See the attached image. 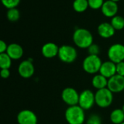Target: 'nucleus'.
Masks as SVG:
<instances>
[{
  "mask_svg": "<svg viewBox=\"0 0 124 124\" xmlns=\"http://www.w3.org/2000/svg\"><path fill=\"white\" fill-rule=\"evenodd\" d=\"M65 118L68 124H84L86 121L85 110L78 105L68 106L65 111Z\"/></svg>",
  "mask_w": 124,
  "mask_h": 124,
  "instance_id": "1",
  "label": "nucleus"
},
{
  "mask_svg": "<svg viewBox=\"0 0 124 124\" xmlns=\"http://www.w3.org/2000/svg\"><path fill=\"white\" fill-rule=\"evenodd\" d=\"M73 40L76 46L81 49H88L93 44V36L86 28H77L73 33Z\"/></svg>",
  "mask_w": 124,
  "mask_h": 124,
  "instance_id": "2",
  "label": "nucleus"
},
{
  "mask_svg": "<svg viewBox=\"0 0 124 124\" xmlns=\"http://www.w3.org/2000/svg\"><path fill=\"white\" fill-rule=\"evenodd\" d=\"M102 62L99 55L89 54L86 56L82 63L83 70L89 74L95 75L100 72Z\"/></svg>",
  "mask_w": 124,
  "mask_h": 124,
  "instance_id": "3",
  "label": "nucleus"
},
{
  "mask_svg": "<svg viewBox=\"0 0 124 124\" xmlns=\"http://www.w3.org/2000/svg\"><path fill=\"white\" fill-rule=\"evenodd\" d=\"M113 102V93L107 87L97 90L95 92V104L100 108L110 107Z\"/></svg>",
  "mask_w": 124,
  "mask_h": 124,
  "instance_id": "4",
  "label": "nucleus"
},
{
  "mask_svg": "<svg viewBox=\"0 0 124 124\" xmlns=\"http://www.w3.org/2000/svg\"><path fill=\"white\" fill-rule=\"evenodd\" d=\"M57 56L62 62L72 63L76 60L78 53L75 47L65 44L60 46Z\"/></svg>",
  "mask_w": 124,
  "mask_h": 124,
  "instance_id": "5",
  "label": "nucleus"
},
{
  "mask_svg": "<svg viewBox=\"0 0 124 124\" xmlns=\"http://www.w3.org/2000/svg\"><path fill=\"white\" fill-rule=\"evenodd\" d=\"M95 105V93L90 89H84L79 94L78 105L84 110L92 109Z\"/></svg>",
  "mask_w": 124,
  "mask_h": 124,
  "instance_id": "6",
  "label": "nucleus"
},
{
  "mask_svg": "<svg viewBox=\"0 0 124 124\" xmlns=\"http://www.w3.org/2000/svg\"><path fill=\"white\" fill-rule=\"evenodd\" d=\"M109 60L117 64L124 61V45L121 44H114L108 50Z\"/></svg>",
  "mask_w": 124,
  "mask_h": 124,
  "instance_id": "7",
  "label": "nucleus"
},
{
  "mask_svg": "<svg viewBox=\"0 0 124 124\" xmlns=\"http://www.w3.org/2000/svg\"><path fill=\"white\" fill-rule=\"evenodd\" d=\"M62 100L68 106H73L78 105L79 94L73 87L65 88L61 93Z\"/></svg>",
  "mask_w": 124,
  "mask_h": 124,
  "instance_id": "8",
  "label": "nucleus"
},
{
  "mask_svg": "<svg viewBox=\"0 0 124 124\" xmlns=\"http://www.w3.org/2000/svg\"><path fill=\"white\" fill-rule=\"evenodd\" d=\"M17 72L23 78H31L35 72V68L33 64L32 59H28L22 61L17 68Z\"/></svg>",
  "mask_w": 124,
  "mask_h": 124,
  "instance_id": "9",
  "label": "nucleus"
},
{
  "mask_svg": "<svg viewBox=\"0 0 124 124\" xmlns=\"http://www.w3.org/2000/svg\"><path fill=\"white\" fill-rule=\"evenodd\" d=\"M17 122L18 124H37L38 118L34 112L25 109L17 113Z\"/></svg>",
  "mask_w": 124,
  "mask_h": 124,
  "instance_id": "10",
  "label": "nucleus"
},
{
  "mask_svg": "<svg viewBox=\"0 0 124 124\" xmlns=\"http://www.w3.org/2000/svg\"><path fill=\"white\" fill-rule=\"evenodd\" d=\"M108 88L113 93H120L124 91V76L116 74L108 78Z\"/></svg>",
  "mask_w": 124,
  "mask_h": 124,
  "instance_id": "11",
  "label": "nucleus"
},
{
  "mask_svg": "<svg viewBox=\"0 0 124 124\" xmlns=\"http://www.w3.org/2000/svg\"><path fill=\"white\" fill-rule=\"evenodd\" d=\"M102 14L108 17H113L116 15L118 11V6L117 2L111 0H107L104 2L101 8Z\"/></svg>",
  "mask_w": 124,
  "mask_h": 124,
  "instance_id": "12",
  "label": "nucleus"
},
{
  "mask_svg": "<svg viewBox=\"0 0 124 124\" xmlns=\"http://www.w3.org/2000/svg\"><path fill=\"white\" fill-rule=\"evenodd\" d=\"M99 73L105 77H106L107 78H110L112 76L117 74L116 64L110 60L105 61L102 62Z\"/></svg>",
  "mask_w": 124,
  "mask_h": 124,
  "instance_id": "13",
  "label": "nucleus"
},
{
  "mask_svg": "<svg viewBox=\"0 0 124 124\" xmlns=\"http://www.w3.org/2000/svg\"><path fill=\"white\" fill-rule=\"evenodd\" d=\"M59 48L60 47L56 44L48 42L43 45L41 48V54L46 58H53L58 55Z\"/></svg>",
  "mask_w": 124,
  "mask_h": 124,
  "instance_id": "14",
  "label": "nucleus"
},
{
  "mask_svg": "<svg viewBox=\"0 0 124 124\" xmlns=\"http://www.w3.org/2000/svg\"><path fill=\"white\" fill-rule=\"evenodd\" d=\"M6 53L11 57L12 60H17L23 57L24 52L23 47L20 44L12 43L8 45Z\"/></svg>",
  "mask_w": 124,
  "mask_h": 124,
  "instance_id": "15",
  "label": "nucleus"
},
{
  "mask_svg": "<svg viewBox=\"0 0 124 124\" xmlns=\"http://www.w3.org/2000/svg\"><path fill=\"white\" fill-rule=\"evenodd\" d=\"M97 32L102 38L109 39L115 34L116 30L113 27L111 23H102L99 25L97 28Z\"/></svg>",
  "mask_w": 124,
  "mask_h": 124,
  "instance_id": "16",
  "label": "nucleus"
},
{
  "mask_svg": "<svg viewBox=\"0 0 124 124\" xmlns=\"http://www.w3.org/2000/svg\"><path fill=\"white\" fill-rule=\"evenodd\" d=\"M108 83V78H107L100 73L95 74L92 79V85L97 90L107 88Z\"/></svg>",
  "mask_w": 124,
  "mask_h": 124,
  "instance_id": "17",
  "label": "nucleus"
},
{
  "mask_svg": "<svg viewBox=\"0 0 124 124\" xmlns=\"http://www.w3.org/2000/svg\"><path fill=\"white\" fill-rule=\"evenodd\" d=\"M110 120L113 124H121L124 122V113L121 108L113 110L110 115Z\"/></svg>",
  "mask_w": 124,
  "mask_h": 124,
  "instance_id": "18",
  "label": "nucleus"
},
{
  "mask_svg": "<svg viewBox=\"0 0 124 124\" xmlns=\"http://www.w3.org/2000/svg\"><path fill=\"white\" fill-rule=\"evenodd\" d=\"M89 7L88 0H74L73 3V9L77 12H84Z\"/></svg>",
  "mask_w": 124,
  "mask_h": 124,
  "instance_id": "19",
  "label": "nucleus"
},
{
  "mask_svg": "<svg viewBox=\"0 0 124 124\" xmlns=\"http://www.w3.org/2000/svg\"><path fill=\"white\" fill-rule=\"evenodd\" d=\"M11 57L5 52L0 54V68L1 69H9L12 65Z\"/></svg>",
  "mask_w": 124,
  "mask_h": 124,
  "instance_id": "20",
  "label": "nucleus"
},
{
  "mask_svg": "<svg viewBox=\"0 0 124 124\" xmlns=\"http://www.w3.org/2000/svg\"><path fill=\"white\" fill-rule=\"evenodd\" d=\"M110 23L116 31H121L124 28V18L122 16H114L113 17H112Z\"/></svg>",
  "mask_w": 124,
  "mask_h": 124,
  "instance_id": "21",
  "label": "nucleus"
},
{
  "mask_svg": "<svg viewBox=\"0 0 124 124\" xmlns=\"http://www.w3.org/2000/svg\"><path fill=\"white\" fill-rule=\"evenodd\" d=\"M20 12L16 7L9 9L7 12V17L11 22H15L18 20L20 18Z\"/></svg>",
  "mask_w": 124,
  "mask_h": 124,
  "instance_id": "22",
  "label": "nucleus"
},
{
  "mask_svg": "<svg viewBox=\"0 0 124 124\" xmlns=\"http://www.w3.org/2000/svg\"><path fill=\"white\" fill-rule=\"evenodd\" d=\"M1 1L2 4L8 9L17 7L20 1V0H1Z\"/></svg>",
  "mask_w": 124,
  "mask_h": 124,
  "instance_id": "23",
  "label": "nucleus"
},
{
  "mask_svg": "<svg viewBox=\"0 0 124 124\" xmlns=\"http://www.w3.org/2000/svg\"><path fill=\"white\" fill-rule=\"evenodd\" d=\"M87 124H102V118L97 114H92L86 121Z\"/></svg>",
  "mask_w": 124,
  "mask_h": 124,
  "instance_id": "24",
  "label": "nucleus"
},
{
  "mask_svg": "<svg viewBox=\"0 0 124 124\" xmlns=\"http://www.w3.org/2000/svg\"><path fill=\"white\" fill-rule=\"evenodd\" d=\"M88 2L89 7L93 9H97L102 8L105 1L104 0H88Z\"/></svg>",
  "mask_w": 124,
  "mask_h": 124,
  "instance_id": "25",
  "label": "nucleus"
},
{
  "mask_svg": "<svg viewBox=\"0 0 124 124\" xmlns=\"http://www.w3.org/2000/svg\"><path fill=\"white\" fill-rule=\"evenodd\" d=\"M88 52H89V54H92V55H99V54L100 52V46L97 44L93 43L88 48Z\"/></svg>",
  "mask_w": 124,
  "mask_h": 124,
  "instance_id": "26",
  "label": "nucleus"
},
{
  "mask_svg": "<svg viewBox=\"0 0 124 124\" xmlns=\"http://www.w3.org/2000/svg\"><path fill=\"white\" fill-rule=\"evenodd\" d=\"M116 72L117 74L124 76V61L116 64Z\"/></svg>",
  "mask_w": 124,
  "mask_h": 124,
  "instance_id": "27",
  "label": "nucleus"
},
{
  "mask_svg": "<svg viewBox=\"0 0 124 124\" xmlns=\"http://www.w3.org/2000/svg\"><path fill=\"white\" fill-rule=\"evenodd\" d=\"M1 77L4 79H7L10 76V70L9 69H1Z\"/></svg>",
  "mask_w": 124,
  "mask_h": 124,
  "instance_id": "28",
  "label": "nucleus"
},
{
  "mask_svg": "<svg viewBox=\"0 0 124 124\" xmlns=\"http://www.w3.org/2000/svg\"><path fill=\"white\" fill-rule=\"evenodd\" d=\"M8 45L7 44V43L5 41H4L3 40L0 41V54L1 53H5L7 52Z\"/></svg>",
  "mask_w": 124,
  "mask_h": 124,
  "instance_id": "29",
  "label": "nucleus"
},
{
  "mask_svg": "<svg viewBox=\"0 0 124 124\" xmlns=\"http://www.w3.org/2000/svg\"><path fill=\"white\" fill-rule=\"evenodd\" d=\"M111 1H115V2H118V1H119L120 0H111Z\"/></svg>",
  "mask_w": 124,
  "mask_h": 124,
  "instance_id": "30",
  "label": "nucleus"
},
{
  "mask_svg": "<svg viewBox=\"0 0 124 124\" xmlns=\"http://www.w3.org/2000/svg\"><path fill=\"white\" fill-rule=\"evenodd\" d=\"M121 109H122V110L124 111V105L122 106V108H121Z\"/></svg>",
  "mask_w": 124,
  "mask_h": 124,
  "instance_id": "31",
  "label": "nucleus"
},
{
  "mask_svg": "<svg viewBox=\"0 0 124 124\" xmlns=\"http://www.w3.org/2000/svg\"><path fill=\"white\" fill-rule=\"evenodd\" d=\"M124 124V122H123V123H122V124Z\"/></svg>",
  "mask_w": 124,
  "mask_h": 124,
  "instance_id": "32",
  "label": "nucleus"
},
{
  "mask_svg": "<svg viewBox=\"0 0 124 124\" xmlns=\"http://www.w3.org/2000/svg\"></svg>",
  "mask_w": 124,
  "mask_h": 124,
  "instance_id": "33",
  "label": "nucleus"
}]
</instances>
